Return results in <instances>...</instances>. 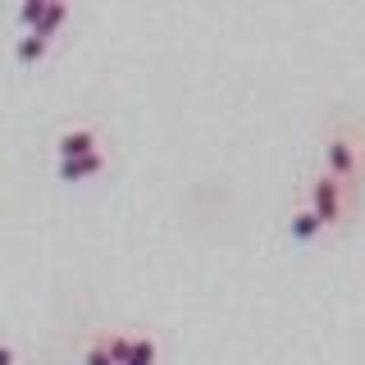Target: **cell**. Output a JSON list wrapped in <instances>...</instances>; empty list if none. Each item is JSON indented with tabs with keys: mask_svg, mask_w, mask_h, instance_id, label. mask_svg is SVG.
<instances>
[{
	"mask_svg": "<svg viewBox=\"0 0 365 365\" xmlns=\"http://www.w3.org/2000/svg\"><path fill=\"white\" fill-rule=\"evenodd\" d=\"M128 365H160V347H155L151 334H137V338H133V356H128Z\"/></svg>",
	"mask_w": 365,
	"mask_h": 365,
	"instance_id": "9c48e42d",
	"label": "cell"
},
{
	"mask_svg": "<svg viewBox=\"0 0 365 365\" xmlns=\"http://www.w3.org/2000/svg\"><path fill=\"white\" fill-rule=\"evenodd\" d=\"M46 5H51V0H23L19 5V37H28V32H37L41 28V19H46Z\"/></svg>",
	"mask_w": 365,
	"mask_h": 365,
	"instance_id": "ba28073f",
	"label": "cell"
},
{
	"mask_svg": "<svg viewBox=\"0 0 365 365\" xmlns=\"http://www.w3.org/2000/svg\"><path fill=\"white\" fill-rule=\"evenodd\" d=\"M306 205H311L329 228H342L347 215H351V187L342 178H334L329 169H319V174L306 182Z\"/></svg>",
	"mask_w": 365,
	"mask_h": 365,
	"instance_id": "7a4b0ae2",
	"label": "cell"
},
{
	"mask_svg": "<svg viewBox=\"0 0 365 365\" xmlns=\"http://www.w3.org/2000/svg\"><path fill=\"white\" fill-rule=\"evenodd\" d=\"M133 338H137V334H123V329H110V334H106L114 365H128V356H133Z\"/></svg>",
	"mask_w": 365,
	"mask_h": 365,
	"instance_id": "30bf717a",
	"label": "cell"
},
{
	"mask_svg": "<svg viewBox=\"0 0 365 365\" xmlns=\"http://www.w3.org/2000/svg\"><path fill=\"white\" fill-rule=\"evenodd\" d=\"M324 169L334 178H342L347 187L365 182V133H361V123L338 119L324 133Z\"/></svg>",
	"mask_w": 365,
	"mask_h": 365,
	"instance_id": "6da1fadb",
	"label": "cell"
},
{
	"mask_svg": "<svg viewBox=\"0 0 365 365\" xmlns=\"http://www.w3.org/2000/svg\"><path fill=\"white\" fill-rule=\"evenodd\" d=\"M324 233H329V224L319 220L311 205H297V210H292V220H288V237H292V247H315Z\"/></svg>",
	"mask_w": 365,
	"mask_h": 365,
	"instance_id": "5b68a950",
	"label": "cell"
},
{
	"mask_svg": "<svg viewBox=\"0 0 365 365\" xmlns=\"http://www.w3.org/2000/svg\"><path fill=\"white\" fill-rule=\"evenodd\" d=\"M110 169V151L87 155V160H55V178L60 182H91Z\"/></svg>",
	"mask_w": 365,
	"mask_h": 365,
	"instance_id": "277c9868",
	"label": "cell"
},
{
	"mask_svg": "<svg viewBox=\"0 0 365 365\" xmlns=\"http://www.w3.org/2000/svg\"><path fill=\"white\" fill-rule=\"evenodd\" d=\"M101 151H106V142H101V133L91 123H64L60 137H55V155L60 160H87Z\"/></svg>",
	"mask_w": 365,
	"mask_h": 365,
	"instance_id": "3957f363",
	"label": "cell"
},
{
	"mask_svg": "<svg viewBox=\"0 0 365 365\" xmlns=\"http://www.w3.org/2000/svg\"><path fill=\"white\" fill-rule=\"evenodd\" d=\"M83 365H114V356H110V342H106V334H96L87 342V351H83Z\"/></svg>",
	"mask_w": 365,
	"mask_h": 365,
	"instance_id": "8fae6325",
	"label": "cell"
},
{
	"mask_svg": "<svg viewBox=\"0 0 365 365\" xmlns=\"http://www.w3.org/2000/svg\"><path fill=\"white\" fill-rule=\"evenodd\" d=\"M51 46L55 41H41V37L28 32V37H14V51H9V55H14V64L23 68V73H32V68H41L46 60H51Z\"/></svg>",
	"mask_w": 365,
	"mask_h": 365,
	"instance_id": "8992f818",
	"label": "cell"
},
{
	"mask_svg": "<svg viewBox=\"0 0 365 365\" xmlns=\"http://www.w3.org/2000/svg\"><path fill=\"white\" fill-rule=\"evenodd\" d=\"M361 197H365V182H361Z\"/></svg>",
	"mask_w": 365,
	"mask_h": 365,
	"instance_id": "4fadbf2b",
	"label": "cell"
},
{
	"mask_svg": "<svg viewBox=\"0 0 365 365\" xmlns=\"http://www.w3.org/2000/svg\"><path fill=\"white\" fill-rule=\"evenodd\" d=\"M68 14H73V9H68L64 0H51V5H46V19H41V28L32 32V37H41V41H55V37H60V32H64Z\"/></svg>",
	"mask_w": 365,
	"mask_h": 365,
	"instance_id": "52a82bcc",
	"label": "cell"
},
{
	"mask_svg": "<svg viewBox=\"0 0 365 365\" xmlns=\"http://www.w3.org/2000/svg\"><path fill=\"white\" fill-rule=\"evenodd\" d=\"M0 365H19V347L5 342V338H0Z\"/></svg>",
	"mask_w": 365,
	"mask_h": 365,
	"instance_id": "7c38bea8",
	"label": "cell"
}]
</instances>
